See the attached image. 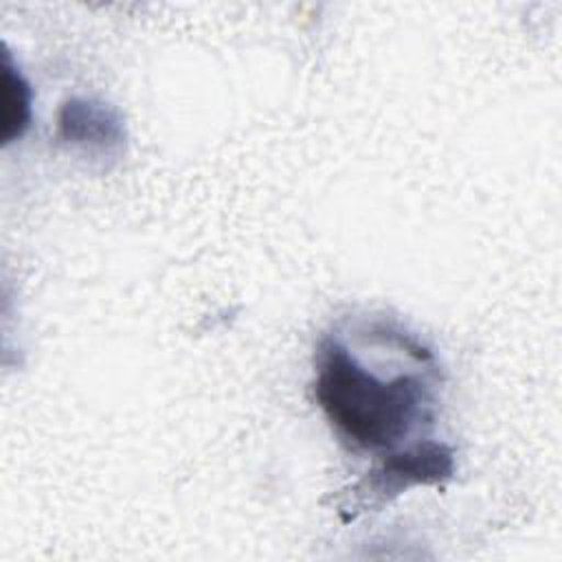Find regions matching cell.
<instances>
[{"mask_svg": "<svg viewBox=\"0 0 562 562\" xmlns=\"http://www.w3.org/2000/svg\"><path fill=\"white\" fill-rule=\"evenodd\" d=\"M316 400L336 430L362 450H397L428 417L430 386L415 373L382 378L338 340H325L316 362Z\"/></svg>", "mask_w": 562, "mask_h": 562, "instance_id": "obj_1", "label": "cell"}, {"mask_svg": "<svg viewBox=\"0 0 562 562\" xmlns=\"http://www.w3.org/2000/svg\"><path fill=\"white\" fill-rule=\"evenodd\" d=\"M31 121V88L4 55L2 64V140L11 143L24 134Z\"/></svg>", "mask_w": 562, "mask_h": 562, "instance_id": "obj_4", "label": "cell"}, {"mask_svg": "<svg viewBox=\"0 0 562 562\" xmlns=\"http://www.w3.org/2000/svg\"><path fill=\"white\" fill-rule=\"evenodd\" d=\"M59 132L72 143L108 145L121 138V125L108 108L79 99H72L61 108Z\"/></svg>", "mask_w": 562, "mask_h": 562, "instance_id": "obj_3", "label": "cell"}, {"mask_svg": "<svg viewBox=\"0 0 562 562\" xmlns=\"http://www.w3.org/2000/svg\"><path fill=\"white\" fill-rule=\"evenodd\" d=\"M452 474V450L443 443L419 441L384 454L380 468L369 474L371 494L391 496L408 485L439 483Z\"/></svg>", "mask_w": 562, "mask_h": 562, "instance_id": "obj_2", "label": "cell"}]
</instances>
